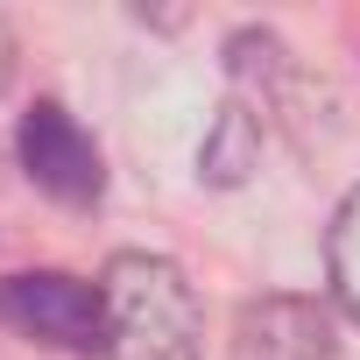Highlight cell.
Wrapping results in <instances>:
<instances>
[{
    "label": "cell",
    "mask_w": 360,
    "mask_h": 360,
    "mask_svg": "<svg viewBox=\"0 0 360 360\" xmlns=\"http://www.w3.org/2000/svg\"><path fill=\"white\" fill-rule=\"evenodd\" d=\"M0 318L15 332L64 346V353H106V304L99 283H78L64 269H22L0 283Z\"/></svg>",
    "instance_id": "cell-2"
},
{
    "label": "cell",
    "mask_w": 360,
    "mask_h": 360,
    "mask_svg": "<svg viewBox=\"0 0 360 360\" xmlns=\"http://www.w3.org/2000/svg\"><path fill=\"white\" fill-rule=\"evenodd\" d=\"M99 304H106V360H198L205 311L191 297V276L169 255L120 248L99 269Z\"/></svg>",
    "instance_id": "cell-1"
},
{
    "label": "cell",
    "mask_w": 360,
    "mask_h": 360,
    "mask_svg": "<svg viewBox=\"0 0 360 360\" xmlns=\"http://www.w3.org/2000/svg\"><path fill=\"white\" fill-rule=\"evenodd\" d=\"M255 169H262V113H255L248 99H226V106L212 113L205 141H198V184L233 191V184H248Z\"/></svg>",
    "instance_id": "cell-5"
},
{
    "label": "cell",
    "mask_w": 360,
    "mask_h": 360,
    "mask_svg": "<svg viewBox=\"0 0 360 360\" xmlns=\"http://www.w3.org/2000/svg\"><path fill=\"white\" fill-rule=\"evenodd\" d=\"M226 360H339V318H332V304L297 297V290L255 297L233 318Z\"/></svg>",
    "instance_id": "cell-4"
},
{
    "label": "cell",
    "mask_w": 360,
    "mask_h": 360,
    "mask_svg": "<svg viewBox=\"0 0 360 360\" xmlns=\"http://www.w3.org/2000/svg\"><path fill=\"white\" fill-rule=\"evenodd\" d=\"M226 71L240 85H262V92H283L290 85V43L276 29H233L226 36Z\"/></svg>",
    "instance_id": "cell-7"
},
{
    "label": "cell",
    "mask_w": 360,
    "mask_h": 360,
    "mask_svg": "<svg viewBox=\"0 0 360 360\" xmlns=\"http://www.w3.org/2000/svg\"><path fill=\"white\" fill-rule=\"evenodd\" d=\"M325 283H332V311L360 325V184L339 198L332 233H325Z\"/></svg>",
    "instance_id": "cell-6"
},
{
    "label": "cell",
    "mask_w": 360,
    "mask_h": 360,
    "mask_svg": "<svg viewBox=\"0 0 360 360\" xmlns=\"http://www.w3.org/2000/svg\"><path fill=\"white\" fill-rule=\"evenodd\" d=\"M15 155L29 169V184L50 191L57 205H99L106 191V162H99V141L57 106V99H36L15 127Z\"/></svg>",
    "instance_id": "cell-3"
},
{
    "label": "cell",
    "mask_w": 360,
    "mask_h": 360,
    "mask_svg": "<svg viewBox=\"0 0 360 360\" xmlns=\"http://www.w3.org/2000/svg\"><path fill=\"white\" fill-rule=\"evenodd\" d=\"M15 85V36H8V22H0V92Z\"/></svg>",
    "instance_id": "cell-8"
}]
</instances>
